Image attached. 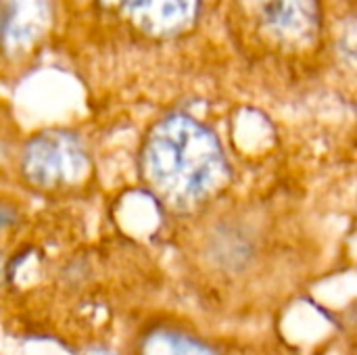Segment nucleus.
<instances>
[{"mask_svg":"<svg viewBox=\"0 0 357 355\" xmlns=\"http://www.w3.org/2000/svg\"><path fill=\"white\" fill-rule=\"evenodd\" d=\"M142 167L151 186L176 207H192L228 182L230 169L215 134L201 121L176 113L149 134Z\"/></svg>","mask_w":357,"mask_h":355,"instance_id":"nucleus-1","label":"nucleus"},{"mask_svg":"<svg viewBox=\"0 0 357 355\" xmlns=\"http://www.w3.org/2000/svg\"><path fill=\"white\" fill-rule=\"evenodd\" d=\"M21 165L31 184L56 188L84 180L90 169V159L75 134L65 130H46L27 142Z\"/></svg>","mask_w":357,"mask_h":355,"instance_id":"nucleus-2","label":"nucleus"},{"mask_svg":"<svg viewBox=\"0 0 357 355\" xmlns=\"http://www.w3.org/2000/svg\"><path fill=\"white\" fill-rule=\"evenodd\" d=\"M259 33L287 48H305L322 27L320 0H241Z\"/></svg>","mask_w":357,"mask_h":355,"instance_id":"nucleus-3","label":"nucleus"},{"mask_svg":"<svg viewBox=\"0 0 357 355\" xmlns=\"http://www.w3.org/2000/svg\"><path fill=\"white\" fill-rule=\"evenodd\" d=\"M98 4L151 38H174L195 27L201 0H98Z\"/></svg>","mask_w":357,"mask_h":355,"instance_id":"nucleus-4","label":"nucleus"},{"mask_svg":"<svg viewBox=\"0 0 357 355\" xmlns=\"http://www.w3.org/2000/svg\"><path fill=\"white\" fill-rule=\"evenodd\" d=\"M2 44L10 54L31 48L50 27L52 0H4Z\"/></svg>","mask_w":357,"mask_h":355,"instance_id":"nucleus-5","label":"nucleus"},{"mask_svg":"<svg viewBox=\"0 0 357 355\" xmlns=\"http://www.w3.org/2000/svg\"><path fill=\"white\" fill-rule=\"evenodd\" d=\"M140 355H215V352L195 337L176 331H155L144 339Z\"/></svg>","mask_w":357,"mask_h":355,"instance_id":"nucleus-6","label":"nucleus"},{"mask_svg":"<svg viewBox=\"0 0 357 355\" xmlns=\"http://www.w3.org/2000/svg\"><path fill=\"white\" fill-rule=\"evenodd\" d=\"M15 220H17L15 209H13V207H8V205H2V203H0V232H2V230H6Z\"/></svg>","mask_w":357,"mask_h":355,"instance_id":"nucleus-7","label":"nucleus"},{"mask_svg":"<svg viewBox=\"0 0 357 355\" xmlns=\"http://www.w3.org/2000/svg\"><path fill=\"white\" fill-rule=\"evenodd\" d=\"M88 355H109V354H105V352H88Z\"/></svg>","mask_w":357,"mask_h":355,"instance_id":"nucleus-8","label":"nucleus"}]
</instances>
